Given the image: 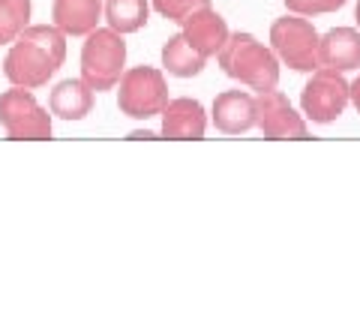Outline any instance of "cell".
Here are the masks:
<instances>
[{
    "label": "cell",
    "instance_id": "2e32d148",
    "mask_svg": "<svg viewBox=\"0 0 360 324\" xmlns=\"http://www.w3.org/2000/svg\"><path fill=\"white\" fill-rule=\"evenodd\" d=\"M207 58H201V54L189 46L184 39V33H177L162 46V70L168 75H177V78H193L205 70Z\"/></svg>",
    "mask_w": 360,
    "mask_h": 324
},
{
    "label": "cell",
    "instance_id": "7c38bea8",
    "mask_svg": "<svg viewBox=\"0 0 360 324\" xmlns=\"http://www.w3.org/2000/svg\"><path fill=\"white\" fill-rule=\"evenodd\" d=\"M319 66H328L336 72L360 70V30L333 27L319 37Z\"/></svg>",
    "mask_w": 360,
    "mask_h": 324
},
{
    "label": "cell",
    "instance_id": "7402d4cb",
    "mask_svg": "<svg viewBox=\"0 0 360 324\" xmlns=\"http://www.w3.org/2000/svg\"><path fill=\"white\" fill-rule=\"evenodd\" d=\"M354 18H357V25H360V0H357V6H354Z\"/></svg>",
    "mask_w": 360,
    "mask_h": 324
},
{
    "label": "cell",
    "instance_id": "3957f363",
    "mask_svg": "<svg viewBox=\"0 0 360 324\" xmlns=\"http://www.w3.org/2000/svg\"><path fill=\"white\" fill-rule=\"evenodd\" d=\"M127 70V42L111 27H94L82 46V82L94 93L115 91Z\"/></svg>",
    "mask_w": 360,
    "mask_h": 324
},
{
    "label": "cell",
    "instance_id": "8fae6325",
    "mask_svg": "<svg viewBox=\"0 0 360 324\" xmlns=\"http://www.w3.org/2000/svg\"><path fill=\"white\" fill-rule=\"evenodd\" d=\"M184 39L193 46L201 58H213L219 48H222V42L229 39V25H225V18L217 13L213 6H205V9H198V13H193L189 18H184Z\"/></svg>",
    "mask_w": 360,
    "mask_h": 324
},
{
    "label": "cell",
    "instance_id": "6da1fadb",
    "mask_svg": "<svg viewBox=\"0 0 360 324\" xmlns=\"http://www.w3.org/2000/svg\"><path fill=\"white\" fill-rule=\"evenodd\" d=\"M66 60V33L54 25H27L9 42L4 58V75L9 84L37 91L54 78Z\"/></svg>",
    "mask_w": 360,
    "mask_h": 324
},
{
    "label": "cell",
    "instance_id": "30bf717a",
    "mask_svg": "<svg viewBox=\"0 0 360 324\" xmlns=\"http://www.w3.org/2000/svg\"><path fill=\"white\" fill-rule=\"evenodd\" d=\"M210 120L222 136H243L255 127V96L246 91H225L213 99Z\"/></svg>",
    "mask_w": 360,
    "mask_h": 324
},
{
    "label": "cell",
    "instance_id": "8992f818",
    "mask_svg": "<svg viewBox=\"0 0 360 324\" xmlns=\"http://www.w3.org/2000/svg\"><path fill=\"white\" fill-rule=\"evenodd\" d=\"M0 127L13 141H49L51 138V115L39 105L27 87H15L0 93Z\"/></svg>",
    "mask_w": 360,
    "mask_h": 324
},
{
    "label": "cell",
    "instance_id": "ba28073f",
    "mask_svg": "<svg viewBox=\"0 0 360 324\" xmlns=\"http://www.w3.org/2000/svg\"><path fill=\"white\" fill-rule=\"evenodd\" d=\"M255 127L264 132L270 141H285V138H309L307 120H303L295 105L288 103L283 91H262L255 96Z\"/></svg>",
    "mask_w": 360,
    "mask_h": 324
},
{
    "label": "cell",
    "instance_id": "ac0fdd59",
    "mask_svg": "<svg viewBox=\"0 0 360 324\" xmlns=\"http://www.w3.org/2000/svg\"><path fill=\"white\" fill-rule=\"evenodd\" d=\"M150 6H153L162 18L184 25V18H189L193 13H198V9L210 6V0H150Z\"/></svg>",
    "mask_w": 360,
    "mask_h": 324
},
{
    "label": "cell",
    "instance_id": "5bb4252c",
    "mask_svg": "<svg viewBox=\"0 0 360 324\" xmlns=\"http://www.w3.org/2000/svg\"><path fill=\"white\" fill-rule=\"evenodd\" d=\"M49 111L60 120H84L94 111V91L82 78H66L49 93Z\"/></svg>",
    "mask_w": 360,
    "mask_h": 324
},
{
    "label": "cell",
    "instance_id": "d6986e66",
    "mask_svg": "<svg viewBox=\"0 0 360 324\" xmlns=\"http://www.w3.org/2000/svg\"><path fill=\"white\" fill-rule=\"evenodd\" d=\"M348 0H285L288 13H297V15H324V13H336L342 9Z\"/></svg>",
    "mask_w": 360,
    "mask_h": 324
},
{
    "label": "cell",
    "instance_id": "9c48e42d",
    "mask_svg": "<svg viewBox=\"0 0 360 324\" xmlns=\"http://www.w3.org/2000/svg\"><path fill=\"white\" fill-rule=\"evenodd\" d=\"M162 117V138H172V141H201L207 132V115H205V105L198 99H189V96H177V99H168L165 108L160 111Z\"/></svg>",
    "mask_w": 360,
    "mask_h": 324
},
{
    "label": "cell",
    "instance_id": "44dd1931",
    "mask_svg": "<svg viewBox=\"0 0 360 324\" xmlns=\"http://www.w3.org/2000/svg\"><path fill=\"white\" fill-rule=\"evenodd\" d=\"M127 138L129 141H153V138H160V136H156L153 129H135V132H129Z\"/></svg>",
    "mask_w": 360,
    "mask_h": 324
},
{
    "label": "cell",
    "instance_id": "9a60e30c",
    "mask_svg": "<svg viewBox=\"0 0 360 324\" xmlns=\"http://www.w3.org/2000/svg\"><path fill=\"white\" fill-rule=\"evenodd\" d=\"M150 15V0H105L103 4V18L111 30L117 33H135L148 25Z\"/></svg>",
    "mask_w": 360,
    "mask_h": 324
},
{
    "label": "cell",
    "instance_id": "e0dca14e",
    "mask_svg": "<svg viewBox=\"0 0 360 324\" xmlns=\"http://www.w3.org/2000/svg\"><path fill=\"white\" fill-rule=\"evenodd\" d=\"M30 0H0V46H9L30 25Z\"/></svg>",
    "mask_w": 360,
    "mask_h": 324
},
{
    "label": "cell",
    "instance_id": "7a4b0ae2",
    "mask_svg": "<svg viewBox=\"0 0 360 324\" xmlns=\"http://www.w3.org/2000/svg\"><path fill=\"white\" fill-rule=\"evenodd\" d=\"M222 72L234 78V82L246 84L250 91H274L279 84V58L274 48H267L264 42H258L252 33H229V39L222 42L217 51Z\"/></svg>",
    "mask_w": 360,
    "mask_h": 324
},
{
    "label": "cell",
    "instance_id": "277c9868",
    "mask_svg": "<svg viewBox=\"0 0 360 324\" xmlns=\"http://www.w3.org/2000/svg\"><path fill=\"white\" fill-rule=\"evenodd\" d=\"M117 87V108L120 115H127L132 120H150L160 117V111L168 103V82L162 70L156 66H132L123 70Z\"/></svg>",
    "mask_w": 360,
    "mask_h": 324
},
{
    "label": "cell",
    "instance_id": "ffe728a7",
    "mask_svg": "<svg viewBox=\"0 0 360 324\" xmlns=\"http://www.w3.org/2000/svg\"><path fill=\"white\" fill-rule=\"evenodd\" d=\"M348 103H354V108L360 111V75L354 78L352 84H348Z\"/></svg>",
    "mask_w": 360,
    "mask_h": 324
},
{
    "label": "cell",
    "instance_id": "5b68a950",
    "mask_svg": "<svg viewBox=\"0 0 360 324\" xmlns=\"http://www.w3.org/2000/svg\"><path fill=\"white\" fill-rule=\"evenodd\" d=\"M270 48L295 72L319 70V30L307 15H283L270 25Z\"/></svg>",
    "mask_w": 360,
    "mask_h": 324
},
{
    "label": "cell",
    "instance_id": "52a82bcc",
    "mask_svg": "<svg viewBox=\"0 0 360 324\" xmlns=\"http://www.w3.org/2000/svg\"><path fill=\"white\" fill-rule=\"evenodd\" d=\"M348 105V82L342 72L319 66L300 91L303 117L312 124H333Z\"/></svg>",
    "mask_w": 360,
    "mask_h": 324
},
{
    "label": "cell",
    "instance_id": "4fadbf2b",
    "mask_svg": "<svg viewBox=\"0 0 360 324\" xmlns=\"http://www.w3.org/2000/svg\"><path fill=\"white\" fill-rule=\"evenodd\" d=\"M105 0H51V25L66 37H87L99 27Z\"/></svg>",
    "mask_w": 360,
    "mask_h": 324
}]
</instances>
